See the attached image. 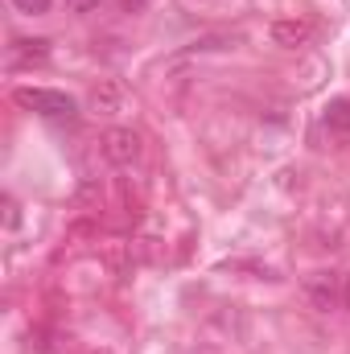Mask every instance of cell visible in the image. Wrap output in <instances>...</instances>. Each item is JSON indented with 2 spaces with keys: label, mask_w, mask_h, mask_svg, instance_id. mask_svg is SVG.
I'll return each instance as SVG.
<instances>
[{
  "label": "cell",
  "mask_w": 350,
  "mask_h": 354,
  "mask_svg": "<svg viewBox=\"0 0 350 354\" xmlns=\"http://www.w3.org/2000/svg\"><path fill=\"white\" fill-rule=\"evenodd\" d=\"M12 99H17L21 107H29V111L46 115V120H75V115H79V103H75V95H66V91L17 87L12 91Z\"/></svg>",
  "instance_id": "6da1fadb"
},
{
  "label": "cell",
  "mask_w": 350,
  "mask_h": 354,
  "mask_svg": "<svg viewBox=\"0 0 350 354\" xmlns=\"http://www.w3.org/2000/svg\"><path fill=\"white\" fill-rule=\"evenodd\" d=\"M103 157H107L111 165H120V169L136 165V161H140V136H136L132 128H107V132H103Z\"/></svg>",
  "instance_id": "7a4b0ae2"
},
{
  "label": "cell",
  "mask_w": 350,
  "mask_h": 354,
  "mask_svg": "<svg viewBox=\"0 0 350 354\" xmlns=\"http://www.w3.org/2000/svg\"><path fill=\"white\" fill-rule=\"evenodd\" d=\"M313 21H305V17H280V21H272V29H268V37H272V46H280V50H301V46H309L313 41Z\"/></svg>",
  "instance_id": "3957f363"
},
{
  "label": "cell",
  "mask_w": 350,
  "mask_h": 354,
  "mask_svg": "<svg viewBox=\"0 0 350 354\" xmlns=\"http://www.w3.org/2000/svg\"><path fill=\"white\" fill-rule=\"evenodd\" d=\"M87 107L95 115H116V111H124V87H120L116 79H103L99 87H91Z\"/></svg>",
  "instance_id": "277c9868"
},
{
  "label": "cell",
  "mask_w": 350,
  "mask_h": 354,
  "mask_svg": "<svg viewBox=\"0 0 350 354\" xmlns=\"http://www.w3.org/2000/svg\"><path fill=\"white\" fill-rule=\"evenodd\" d=\"M305 292H309V301L326 313V309H334V301L342 297V288H338V280H334V272H317V276H309L305 280Z\"/></svg>",
  "instance_id": "5b68a950"
},
{
  "label": "cell",
  "mask_w": 350,
  "mask_h": 354,
  "mask_svg": "<svg viewBox=\"0 0 350 354\" xmlns=\"http://www.w3.org/2000/svg\"><path fill=\"white\" fill-rule=\"evenodd\" d=\"M46 58H50V41H42V37H33V41L25 37V41H17V46H12V54H8V62H12V66H33V62L42 66Z\"/></svg>",
  "instance_id": "8992f818"
},
{
  "label": "cell",
  "mask_w": 350,
  "mask_h": 354,
  "mask_svg": "<svg viewBox=\"0 0 350 354\" xmlns=\"http://www.w3.org/2000/svg\"><path fill=\"white\" fill-rule=\"evenodd\" d=\"M326 128L330 132H350V99H334V103H326Z\"/></svg>",
  "instance_id": "52a82bcc"
},
{
  "label": "cell",
  "mask_w": 350,
  "mask_h": 354,
  "mask_svg": "<svg viewBox=\"0 0 350 354\" xmlns=\"http://www.w3.org/2000/svg\"><path fill=\"white\" fill-rule=\"evenodd\" d=\"M21 17H46L50 8H54V0H8Z\"/></svg>",
  "instance_id": "ba28073f"
},
{
  "label": "cell",
  "mask_w": 350,
  "mask_h": 354,
  "mask_svg": "<svg viewBox=\"0 0 350 354\" xmlns=\"http://www.w3.org/2000/svg\"><path fill=\"white\" fill-rule=\"evenodd\" d=\"M239 37H231V33H210V37H198L190 50H227V46H235Z\"/></svg>",
  "instance_id": "9c48e42d"
},
{
  "label": "cell",
  "mask_w": 350,
  "mask_h": 354,
  "mask_svg": "<svg viewBox=\"0 0 350 354\" xmlns=\"http://www.w3.org/2000/svg\"><path fill=\"white\" fill-rule=\"evenodd\" d=\"M99 198H103V189H99L95 181H87V185L79 189V198H75V202H79V206H91V202H99Z\"/></svg>",
  "instance_id": "30bf717a"
},
{
  "label": "cell",
  "mask_w": 350,
  "mask_h": 354,
  "mask_svg": "<svg viewBox=\"0 0 350 354\" xmlns=\"http://www.w3.org/2000/svg\"><path fill=\"white\" fill-rule=\"evenodd\" d=\"M4 223H8V231H17V223H21V214H17V202H12V198H4Z\"/></svg>",
  "instance_id": "8fae6325"
},
{
  "label": "cell",
  "mask_w": 350,
  "mask_h": 354,
  "mask_svg": "<svg viewBox=\"0 0 350 354\" xmlns=\"http://www.w3.org/2000/svg\"><path fill=\"white\" fill-rule=\"evenodd\" d=\"M66 8L71 12H91V8H99V0H66Z\"/></svg>",
  "instance_id": "7c38bea8"
},
{
  "label": "cell",
  "mask_w": 350,
  "mask_h": 354,
  "mask_svg": "<svg viewBox=\"0 0 350 354\" xmlns=\"http://www.w3.org/2000/svg\"><path fill=\"white\" fill-rule=\"evenodd\" d=\"M153 0H124V12H145Z\"/></svg>",
  "instance_id": "4fadbf2b"
},
{
  "label": "cell",
  "mask_w": 350,
  "mask_h": 354,
  "mask_svg": "<svg viewBox=\"0 0 350 354\" xmlns=\"http://www.w3.org/2000/svg\"><path fill=\"white\" fill-rule=\"evenodd\" d=\"M342 301H347V309H350V276L342 280Z\"/></svg>",
  "instance_id": "5bb4252c"
}]
</instances>
